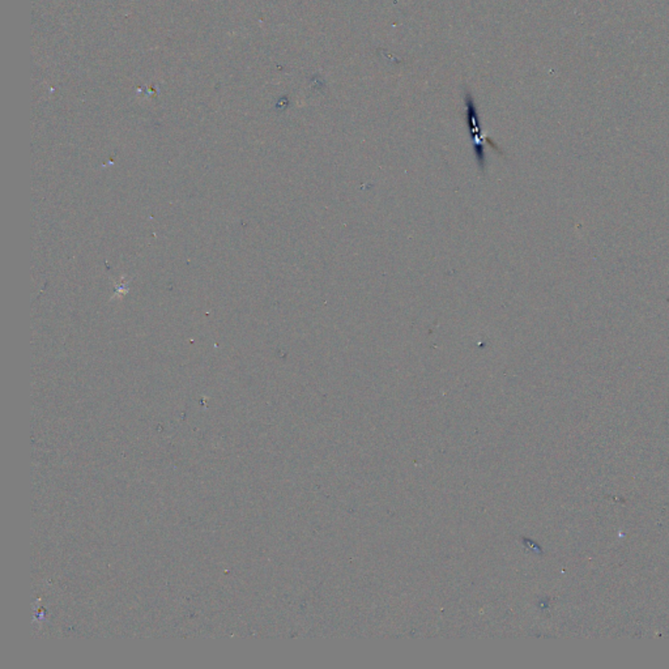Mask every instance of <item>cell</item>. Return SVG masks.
Listing matches in <instances>:
<instances>
[{"label": "cell", "mask_w": 669, "mask_h": 669, "mask_svg": "<svg viewBox=\"0 0 669 669\" xmlns=\"http://www.w3.org/2000/svg\"><path fill=\"white\" fill-rule=\"evenodd\" d=\"M465 118H467V125H468L470 135L472 139L473 153L476 158V164L484 173L487 170V155H485V145L482 142V134H481L480 117H479V111L476 108L472 95L470 92H465Z\"/></svg>", "instance_id": "cell-1"}]
</instances>
